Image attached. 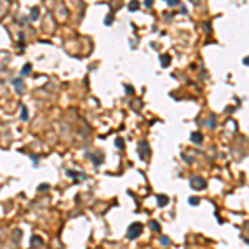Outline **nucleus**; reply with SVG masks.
<instances>
[{
  "instance_id": "nucleus-9",
  "label": "nucleus",
  "mask_w": 249,
  "mask_h": 249,
  "mask_svg": "<svg viewBox=\"0 0 249 249\" xmlns=\"http://www.w3.org/2000/svg\"><path fill=\"white\" fill-rule=\"evenodd\" d=\"M151 226H153V228H155V229H156V231H160V226H158V224H156V222H151Z\"/></svg>"
},
{
  "instance_id": "nucleus-3",
  "label": "nucleus",
  "mask_w": 249,
  "mask_h": 249,
  "mask_svg": "<svg viewBox=\"0 0 249 249\" xmlns=\"http://www.w3.org/2000/svg\"><path fill=\"white\" fill-rule=\"evenodd\" d=\"M22 120H23V121H25V120H28V111H27V108H25V106L22 108Z\"/></svg>"
},
{
  "instance_id": "nucleus-7",
  "label": "nucleus",
  "mask_w": 249,
  "mask_h": 249,
  "mask_svg": "<svg viewBox=\"0 0 249 249\" xmlns=\"http://www.w3.org/2000/svg\"><path fill=\"white\" fill-rule=\"evenodd\" d=\"M158 201H160V204H166V203H168V199H166V198H160Z\"/></svg>"
},
{
  "instance_id": "nucleus-1",
  "label": "nucleus",
  "mask_w": 249,
  "mask_h": 249,
  "mask_svg": "<svg viewBox=\"0 0 249 249\" xmlns=\"http://www.w3.org/2000/svg\"><path fill=\"white\" fill-rule=\"evenodd\" d=\"M141 224L140 222H135L133 226H130V229H128V237L130 239H135V237H138L140 236V233H141Z\"/></svg>"
},
{
  "instance_id": "nucleus-8",
  "label": "nucleus",
  "mask_w": 249,
  "mask_h": 249,
  "mask_svg": "<svg viewBox=\"0 0 249 249\" xmlns=\"http://www.w3.org/2000/svg\"><path fill=\"white\" fill-rule=\"evenodd\" d=\"M116 146L123 148V140H116Z\"/></svg>"
},
{
  "instance_id": "nucleus-4",
  "label": "nucleus",
  "mask_w": 249,
  "mask_h": 249,
  "mask_svg": "<svg viewBox=\"0 0 249 249\" xmlns=\"http://www.w3.org/2000/svg\"><path fill=\"white\" fill-rule=\"evenodd\" d=\"M30 70H32V65L28 63V65H25V67H23V70H22V75H27V73H30Z\"/></svg>"
},
{
  "instance_id": "nucleus-2",
  "label": "nucleus",
  "mask_w": 249,
  "mask_h": 249,
  "mask_svg": "<svg viewBox=\"0 0 249 249\" xmlns=\"http://www.w3.org/2000/svg\"><path fill=\"white\" fill-rule=\"evenodd\" d=\"M35 244H40V246H42V244H43V241H42L38 236H33V237H32V241H30V246H35Z\"/></svg>"
},
{
  "instance_id": "nucleus-6",
  "label": "nucleus",
  "mask_w": 249,
  "mask_h": 249,
  "mask_svg": "<svg viewBox=\"0 0 249 249\" xmlns=\"http://www.w3.org/2000/svg\"><path fill=\"white\" fill-rule=\"evenodd\" d=\"M193 140H196V141H194V143H199V141H198V140H201V135H193Z\"/></svg>"
},
{
  "instance_id": "nucleus-5",
  "label": "nucleus",
  "mask_w": 249,
  "mask_h": 249,
  "mask_svg": "<svg viewBox=\"0 0 249 249\" xmlns=\"http://www.w3.org/2000/svg\"><path fill=\"white\" fill-rule=\"evenodd\" d=\"M37 17H38V10L33 8V10H32V18H37Z\"/></svg>"
}]
</instances>
